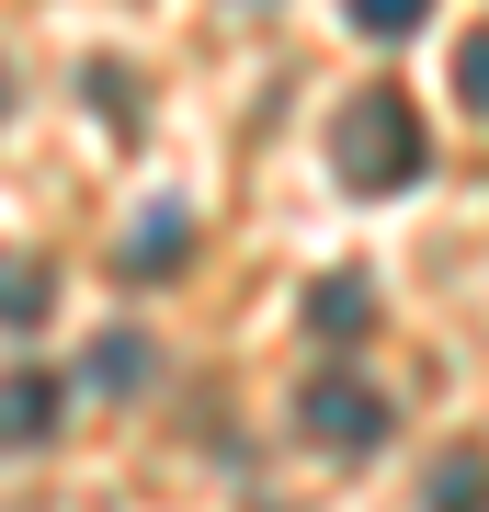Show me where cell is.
Wrapping results in <instances>:
<instances>
[{
  "instance_id": "obj_5",
  "label": "cell",
  "mask_w": 489,
  "mask_h": 512,
  "mask_svg": "<svg viewBox=\"0 0 489 512\" xmlns=\"http://www.w3.org/2000/svg\"><path fill=\"white\" fill-rule=\"evenodd\" d=\"M421 512H489V456H478V444L433 456V478H421Z\"/></svg>"
},
{
  "instance_id": "obj_6",
  "label": "cell",
  "mask_w": 489,
  "mask_h": 512,
  "mask_svg": "<svg viewBox=\"0 0 489 512\" xmlns=\"http://www.w3.org/2000/svg\"><path fill=\"white\" fill-rule=\"evenodd\" d=\"M182 251H194L182 205H148V217H137V239H126V274H182Z\"/></svg>"
},
{
  "instance_id": "obj_11",
  "label": "cell",
  "mask_w": 489,
  "mask_h": 512,
  "mask_svg": "<svg viewBox=\"0 0 489 512\" xmlns=\"http://www.w3.org/2000/svg\"><path fill=\"white\" fill-rule=\"evenodd\" d=\"M0 114H12V69H0Z\"/></svg>"
},
{
  "instance_id": "obj_8",
  "label": "cell",
  "mask_w": 489,
  "mask_h": 512,
  "mask_svg": "<svg viewBox=\"0 0 489 512\" xmlns=\"http://www.w3.org/2000/svg\"><path fill=\"white\" fill-rule=\"evenodd\" d=\"M91 387H148V342L137 330H103L91 342Z\"/></svg>"
},
{
  "instance_id": "obj_3",
  "label": "cell",
  "mask_w": 489,
  "mask_h": 512,
  "mask_svg": "<svg viewBox=\"0 0 489 512\" xmlns=\"http://www.w3.org/2000/svg\"><path fill=\"white\" fill-rule=\"evenodd\" d=\"M57 410H69V387H57V376H35V365H23V376H0V444H12V456L57 433Z\"/></svg>"
},
{
  "instance_id": "obj_1",
  "label": "cell",
  "mask_w": 489,
  "mask_h": 512,
  "mask_svg": "<svg viewBox=\"0 0 489 512\" xmlns=\"http://www.w3.org/2000/svg\"><path fill=\"white\" fill-rule=\"evenodd\" d=\"M421 114L399 103V92H364V103H342V126H330V171H342V194H399V183H421Z\"/></svg>"
},
{
  "instance_id": "obj_7",
  "label": "cell",
  "mask_w": 489,
  "mask_h": 512,
  "mask_svg": "<svg viewBox=\"0 0 489 512\" xmlns=\"http://www.w3.org/2000/svg\"><path fill=\"white\" fill-rule=\"evenodd\" d=\"M35 319H46V262L0 251V330H35Z\"/></svg>"
},
{
  "instance_id": "obj_4",
  "label": "cell",
  "mask_w": 489,
  "mask_h": 512,
  "mask_svg": "<svg viewBox=\"0 0 489 512\" xmlns=\"http://www.w3.org/2000/svg\"><path fill=\"white\" fill-rule=\"evenodd\" d=\"M308 330L319 342H364V330H376V285L364 274H319L308 285Z\"/></svg>"
},
{
  "instance_id": "obj_2",
  "label": "cell",
  "mask_w": 489,
  "mask_h": 512,
  "mask_svg": "<svg viewBox=\"0 0 489 512\" xmlns=\"http://www.w3.org/2000/svg\"><path fill=\"white\" fill-rule=\"evenodd\" d=\"M296 433H308L319 456H376V444H387V399L353 387V376H319L308 399H296Z\"/></svg>"
},
{
  "instance_id": "obj_10",
  "label": "cell",
  "mask_w": 489,
  "mask_h": 512,
  "mask_svg": "<svg viewBox=\"0 0 489 512\" xmlns=\"http://www.w3.org/2000/svg\"><path fill=\"white\" fill-rule=\"evenodd\" d=\"M421 12H433V0H353V23H364V35H410Z\"/></svg>"
},
{
  "instance_id": "obj_9",
  "label": "cell",
  "mask_w": 489,
  "mask_h": 512,
  "mask_svg": "<svg viewBox=\"0 0 489 512\" xmlns=\"http://www.w3.org/2000/svg\"><path fill=\"white\" fill-rule=\"evenodd\" d=\"M455 92H467V103L489 114V23H478V35H467V46H455Z\"/></svg>"
}]
</instances>
